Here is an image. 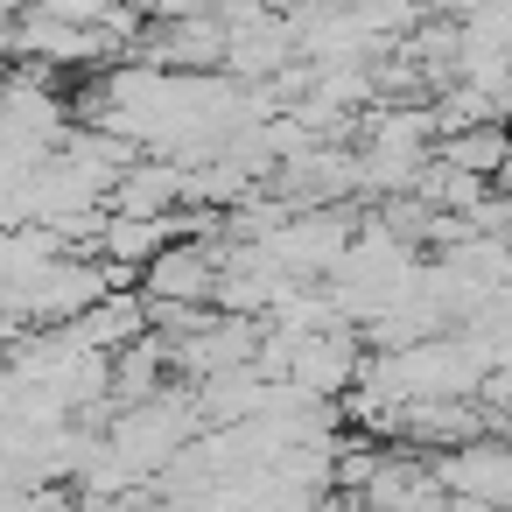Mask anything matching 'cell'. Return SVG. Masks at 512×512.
I'll return each mask as SVG.
<instances>
[{
    "label": "cell",
    "instance_id": "cell-1",
    "mask_svg": "<svg viewBox=\"0 0 512 512\" xmlns=\"http://www.w3.org/2000/svg\"><path fill=\"white\" fill-rule=\"evenodd\" d=\"M218 260H225L218 239H169L162 253L141 260V302H190V309H204L218 295Z\"/></svg>",
    "mask_w": 512,
    "mask_h": 512
},
{
    "label": "cell",
    "instance_id": "cell-2",
    "mask_svg": "<svg viewBox=\"0 0 512 512\" xmlns=\"http://www.w3.org/2000/svg\"><path fill=\"white\" fill-rule=\"evenodd\" d=\"M505 155H512V134L491 120V127H463V134H442L435 141V162H449V169H463V176H498L505 169Z\"/></svg>",
    "mask_w": 512,
    "mask_h": 512
},
{
    "label": "cell",
    "instance_id": "cell-3",
    "mask_svg": "<svg viewBox=\"0 0 512 512\" xmlns=\"http://www.w3.org/2000/svg\"><path fill=\"white\" fill-rule=\"evenodd\" d=\"M260 8H274V15H288V8H295V0H260Z\"/></svg>",
    "mask_w": 512,
    "mask_h": 512
}]
</instances>
